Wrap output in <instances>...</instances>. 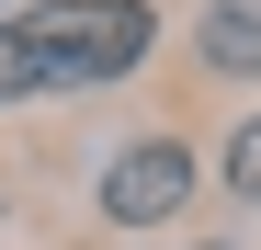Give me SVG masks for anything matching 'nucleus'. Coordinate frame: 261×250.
Returning a JSON list of instances; mask_svg holds the SVG:
<instances>
[{
  "label": "nucleus",
  "instance_id": "3",
  "mask_svg": "<svg viewBox=\"0 0 261 250\" xmlns=\"http://www.w3.org/2000/svg\"><path fill=\"white\" fill-rule=\"evenodd\" d=\"M204 68L261 80V12H227V0H216V12H204Z\"/></svg>",
  "mask_w": 261,
  "mask_h": 250
},
{
  "label": "nucleus",
  "instance_id": "2",
  "mask_svg": "<svg viewBox=\"0 0 261 250\" xmlns=\"http://www.w3.org/2000/svg\"><path fill=\"white\" fill-rule=\"evenodd\" d=\"M182 193H193V148L148 137V148H125L102 171V216L114 228H159V216H182Z\"/></svg>",
  "mask_w": 261,
  "mask_h": 250
},
{
  "label": "nucleus",
  "instance_id": "4",
  "mask_svg": "<svg viewBox=\"0 0 261 250\" xmlns=\"http://www.w3.org/2000/svg\"><path fill=\"white\" fill-rule=\"evenodd\" d=\"M227 193L261 205V125H239V137H227Z\"/></svg>",
  "mask_w": 261,
  "mask_h": 250
},
{
  "label": "nucleus",
  "instance_id": "1",
  "mask_svg": "<svg viewBox=\"0 0 261 250\" xmlns=\"http://www.w3.org/2000/svg\"><path fill=\"white\" fill-rule=\"evenodd\" d=\"M148 0H46V12L0 23V103L23 91H91V80H125L148 57Z\"/></svg>",
  "mask_w": 261,
  "mask_h": 250
}]
</instances>
